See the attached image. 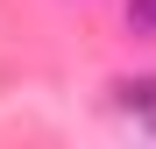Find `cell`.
<instances>
[{
    "label": "cell",
    "mask_w": 156,
    "mask_h": 149,
    "mask_svg": "<svg viewBox=\"0 0 156 149\" xmlns=\"http://www.w3.org/2000/svg\"><path fill=\"white\" fill-rule=\"evenodd\" d=\"M114 92H121V114H128V121H142V128L156 135V78H121Z\"/></svg>",
    "instance_id": "6da1fadb"
},
{
    "label": "cell",
    "mask_w": 156,
    "mask_h": 149,
    "mask_svg": "<svg viewBox=\"0 0 156 149\" xmlns=\"http://www.w3.org/2000/svg\"><path fill=\"white\" fill-rule=\"evenodd\" d=\"M128 29H135V36H156V0H128Z\"/></svg>",
    "instance_id": "7a4b0ae2"
}]
</instances>
